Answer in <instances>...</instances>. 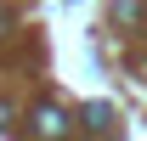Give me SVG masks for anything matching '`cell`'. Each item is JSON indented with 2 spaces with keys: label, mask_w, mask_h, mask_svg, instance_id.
<instances>
[{
  "label": "cell",
  "mask_w": 147,
  "mask_h": 141,
  "mask_svg": "<svg viewBox=\"0 0 147 141\" xmlns=\"http://www.w3.org/2000/svg\"><path fill=\"white\" fill-rule=\"evenodd\" d=\"M108 119H113V113H108L102 102H91V107H85V124H91V130H108Z\"/></svg>",
  "instance_id": "3"
},
{
  "label": "cell",
  "mask_w": 147,
  "mask_h": 141,
  "mask_svg": "<svg viewBox=\"0 0 147 141\" xmlns=\"http://www.w3.org/2000/svg\"><path fill=\"white\" fill-rule=\"evenodd\" d=\"M142 17H147V0H119V6H113V23H125V28L142 23Z\"/></svg>",
  "instance_id": "2"
},
{
  "label": "cell",
  "mask_w": 147,
  "mask_h": 141,
  "mask_svg": "<svg viewBox=\"0 0 147 141\" xmlns=\"http://www.w3.org/2000/svg\"><path fill=\"white\" fill-rule=\"evenodd\" d=\"M6 119H11V107H6V102H0V124H6Z\"/></svg>",
  "instance_id": "4"
},
{
  "label": "cell",
  "mask_w": 147,
  "mask_h": 141,
  "mask_svg": "<svg viewBox=\"0 0 147 141\" xmlns=\"http://www.w3.org/2000/svg\"><path fill=\"white\" fill-rule=\"evenodd\" d=\"M68 136V113L57 102H45V107H34V141H62Z\"/></svg>",
  "instance_id": "1"
}]
</instances>
